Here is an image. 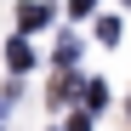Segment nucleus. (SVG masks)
Returning <instances> with one entry per match:
<instances>
[{"label":"nucleus","instance_id":"f257e3e1","mask_svg":"<svg viewBox=\"0 0 131 131\" xmlns=\"http://www.w3.org/2000/svg\"><path fill=\"white\" fill-rule=\"evenodd\" d=\"M46 23H51V6H46V0H29V6L17 12V29H23V34L29 29H46Z\"/></svg>","mask_w":131,"mask_h":131},{"label":"nucleus","instance_id":"f03ea898","mask_svg":"<svg viewBox=\"0 0 131 131\" xmlns=\"http://www.w3.org/2000/svg\"><path fill=\"white\" fill-rule=\"evenodd\" d=\"M74 91H85V85H74V74H57V80H51V91H46V103H51V108H63Z\"/></svg>","mask_w":131,"mask_h":131},{"label":"nucleus","instance_id":"7ed1b4c3","mask_svg":"<svg viewBox=\"0 0 131 131\" xmlns=\"http://www.w3.org/2000/svg\"><path fill=\"white\" fill-rule=\"evenodd\" d=\"M6 63H12L17 74H23V69H34V51H29V40H23V34H17L12 46H6Z\"/></svg>","mask_w":131,"mask_h":131},{"label":"nucleus","instance_id":"20e7f679","mask_svg":"<svg viewBox=\"0 0 131 131\" xmlns=\"http://www.w3.org/2000/svg\"><path fill=\"white\" fill-rule=\"evenodd\" d=\"M103 103H108V85L103 80H85V114H97Z\"/></svg>","mask_w":131,"mask_h":131},{"label":"nucleus","instance_id":"39448f33","mask_svg":"<svg viewBox=\"0 0 131 131\" xmlns=\"http://www.w3.org/2000/svg\"><path fill=\"white\" fill-rule=\"evenodd\" d=\"M97 40L114 46V40H120V17H97Z\"/></svg>","mask_w":131,"mask_h":131},{"label":"nucleus","instance_id":"423d86ee","mask_svg":"<svg viewBox=\"0 0 131 131\" xmlns=\"http://www.w3.org/2000/svg\"><path fill=\"white\" fill-rule=\"evenodd\" d=\"M74 57H80V40H74V34H63V40H57V63H63V69H69Z\"/></svg>","mask_w":131,"mask_h":131},{"label":"nucleus","instance_id":"0eeeda50","mask_svg":"<svg viewBox=\"0 0 131 131\" xmlns=\"http://www.w3.org/2000/svg\"><path fill=\"white\" fill-rule=\"evenodd\" d=\"M69 12H74V17H91V12H97V0H69Z\"/></svg>","mask_w":131,"mask_h":131},{"label":"nucleus","instance_id":"6e6552de","mask_svg":"<svg viewBox=\"0 0 131 131\" xmlns=\"http://www.w3.org/2000/svg\"><path fill=\"white\" fill-rule=\"evenodd\" d=\"M63 131H91V114H74V120L63 125Z\"/></svg>","mask_w":131,"mask_h":131},{"label":"nucleus","instance_id":"1a4fd4ad","mask_svg":"<svg viewBox=\"0 0 131 131\" xmlns=\"http://www.w3.org/2000/svg\"><path fill=\"white\" fill-rule=\"evenodd\" d=\"M125 6H131V0H125Z\"/></svg>","mask_w":131,"mask_h":131}]
</instances>
